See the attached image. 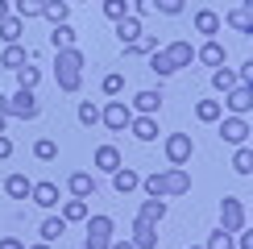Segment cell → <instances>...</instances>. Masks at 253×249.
<instances>
[{
	"instance_id": "cell-1",
	"label": "cell",
	"mask_w": 253,
	"mask_h": 249,
	"mask_svg": "<svg viewBox=\"0 0 253 249\" xmlns=\"http://www.w3.org/2000/svg\"><path fill=\"white\" fill-rule=\"evenodd\" d=\"M145 195H154V200H170V195H187L191 191V174H187V166H170V170L162 174H150V179H141Z\"/></svg>"
},
{
	"instance_id": "cell-2",
	"label": "cell",
	"mask_w": 253,
	"mask_h": 249,
	"mask_svg": "<svg viewBox=\"0 0 253 249\" xmlns=\"http://www.w3.org/2000/svg\"><path fill=\"white\" fill-rule=\"evenodd\" d=\"M83 67H87L83 50H75V46L58 50V58H54V79H58V91L75 96V91H79V83H83Z\"/></svg>"
},
{
	"instance_id": "cell-3",
	"label": "cell",
	"mask_w": 253,
	"mask_h": 249,
	"mask_svg": "<svg viewBox=\"0 0 253 249\" xmlns=\"http://www.w3.org/2000/svg\"><path fill=\"white\" fill-rule=\"evenodd\" d=\"M0 112H4V117H13V121H34L38 112H42V104H38V96H34L29 87H17V96H4Z\"/></svg>"
},
{
	"instance_id": "cell-4",
	"label": "cell",
	"mask_w": 253,
	"mask_h": 249,
	"mask_svg": "<svg viewBox=\"0 0 253 249\" xmlns=\"http://www.w3.org/2000/svg\"><path fill=\"white\" fill-rule=\"evenodd\" d=\"M112 245V216H87V241L83 249H108Z\"/></svg>"
},
{
	"instance_id": "cell-5",
	"label": "cell",
	"mask_w": 253,
	"mask_h": 249,
	"mask_svg": "<svg viewBox=\"0 0 253 249\" xmlns=\"http://www.w3.org/2000/svg\"><path fill=\"white\" fill-rule=\"evenodd\" d=\"M100 121L108 124L112 133H125V129H129V121H133V108H129L125 100H108V104L100 108Z\"/></svg>"
},
{
	"instance_id": "cell-6",
	"label": "cell",
	"mask_w": 253,
	"mask_h": 249,
	"mask_svg": "<svg viewBox=\"0 0 253 249\" xmlns=\"http://www.w3.org/2000/svg\"><path fill=\"white\" fill-rule=\"evenodd\" d=\"M220 108H228L233 117H249V108H253V87H249V83H237V87H228Z\"/></svg>"
},
{
	"instance_id": "cell-7",
	"label": "cell",
	"mask_w": 253,
	"mask_h": 249,
	"mask_svg": "<svg viewBox=\"0 0 253 249\" xmlns=\"http://www.w3.org/2000/svg\"><path fill=\"white\" fill-rule=\"evenodd\" d=\"M220 228L224 233H241L245 228V204L241 200H220Z\"/></svg>"
},
{
	"instance_id": "cell-8",
	"label": "cell",
	"mask_w": 253,
	"mask_h": 249,
	"mask_svg": "<svg viewBox=\"0 0 253 249\" xmlns=\"http://www.w3.org/2000/svg\"><path fill=\"white\" fill-rule=\"evenodd\" d=\"M191 154H195V145H191L187 133H170V137H166V158H170V166H187Z\"/></svg>"
},
{
	"instance_id": "cell-9",
	"label": "cell",
	"mask_w": 253,
	"mask_h": 249,
	"mask_svg": "<svg viewBox=\"0 0 253 249\" xmlns=\"http://www.w3.org/2000/svg\"><path fill=\"white\" fill-rule=\"evenodd\" d=\"M220 137L228 145H245L249 141V117H220Z\"/></svg>"
},
{
	"instance_id": "cell-10",
	"label": "cell",
	"mask_w": 253,
	"mask_h": 249,
	"mask_svg": "<svg viewBox=\"0 0 253 249\" xmlns=\"http://www.w3.org/2000/svg\"><path fill=\"white\" fill-rule=\"evenodd\" d=\"M129 241H133L137 249H158V224L137 216V224H133V237H129Z\"/></svg>"
},
{
	"instance_id": "cell-11",
	"label": "cell",
	"mask_w": 253,
	"mask_h": 249,
	"mask_svg": "<svg viewBox=\"0 0 253 249\" xmlns=\"http://www.w3.org/2000/svg\"><path fill=\"white\" fill-rule=\"evenodd\" d=\"M129 108L137 117H158V108H162V91H137Z\"/></svg>"
},
{
	"instance_id": "cell-12",
	"label": "cell",
	"mask_w": 253,
	"mask_h": 249,
	"mask_svg": "<svg viewBox=\"0 0 253 249\" xmlns=\"http://www.w3.org/2000/svg\"><path fill=\"white\" fill-rule=\"evenodd\" d=\"M162 54H166V62H170L174 71H178V67H191V62H195V50H191V42H170V46H166Z\"/></svg>"
},
{
	"instance_id": "cell-13",
	"label": "cell",
	"mask_w": 253,
	"mask_h": 249,
	"mask_svg": "<svg viewBox=\"0 0 253 249\" xmlns=\"http://www.w3.org/2000/svg\"><path fill=\"white\" fill-rule=\"evenodd\" d=\"M67 187H71V195H75V200H91V195H96V179H91L87 170H75L67 179Z\"/></svg>"
},
{
	"instance_id": "cell-14",
	"label": "cell",
	"mask_w": 253,
	"mask_h": 249,
	"mask_svg": "<svg viewBox=\"0 0 253 249\" xmlns=\"http://www.w3.org/2000/svg\"><path fill=\"white\" fill-rule=\"evenodd\" d=\"M112 187H117V195H129V191L141 187V174L129 170V166H117V170H112Z\"/></svg>"
},
{
	"instance_id": "cell-15",
	"label": "cell",
	"mask_w": 253,
	"mask_h": 249,
	"mask_svg": "<svg viewBox=\"0 0 253 249\" xmlns=\"http://www.w3.org/2000/svg\"><path fill=\"white\" fill-rule=\"evenodd\" d=\"M195 58H199V62H204V67H224V46H220V42H216V38H208V42H204V46H199V50H195Z\"/></svg>"
},
{
	"instance_id": "cell-16",
	"label": "cell",
	"mask_w": 253,
	"mask_h": 249,
	"mask_svg": "<svg viewBox=\"0 0 253 249\" xmlns=\"http://www.w3.org/2000/svg\"><path fill=\"white\" fill-rule=\"evenodd\" d=\"M91 162H96V170H104V174H112L121 166V150L117 145H100L96 154H91Z\"/></svg>"
},
{
	"instance_id": "cell-17",
	"label": "cell",
	"mask_w": 253,
	"mask_h": 249,
	"mask_svg": "<svg viewBox=\"0 0 253 249\" xmlns=\"http://www.w3.org/2000/svg\"><path fill=\"white\" fill-rule=\"evenodd\" d=\"M29 200H34L38 208H58V183H34Z\"/></svg>"
},
{
	"instance_id": "cell-18",
	"label": "cell",
	"mask_w": 253,
	"mask_h": 249,
	"mask_svg": "<svg viewBox=\"0 0 253 249\" xmlns=\"http://www.w3.org/2000/svg\"><path fill=\"white\" fill-rule=\"evenodd\" d=\"M25 58H29V50L21 46V42H8L4 54H0V67H4V71H17V67H25Z\"/></svg>"
},
{
	"instance_id": "cell-19",
	"label": "cell",
	"mask_w": 253,
	"mask_h": 249,
	"mask_svg": "<svg viewBox=\"0 0 253 249\" xmlns=\"http://www.w3.org/2000/svg\"><path fill=\"white\" fill-rule=\"evenodd\" d=\"M117 38H121V46H129L133 38H141V17H133V13H125L117 21Z\"/></svg>"
},
{
	"instance_id": "cell-20",
	"label": "cell",
	"mask_w": 253,
	"mask_h": 249,
	"mask_svg": "<svg viewBox=\"0 0 253 249\" xmlns=\"http://www.w3.org/2000/svg\"><path fill=\"white\" fill-rule=\"evenodd\" d=\"M129 129H133L137 141H154V137H158V117H133Z\"/></svg>"
},
{
	"instance_id": "cell-21",
	"label": "cell",
	"mask_w": 253,
	"mask_h": 249,
	"mask_svg": "<svg viewBox=\"0 0 253 249\" xmlns=\"http://www.w3.org/2000/svg\"><path fill=\"white\" fill-rule=\"evenodd\" d=\"M195 34H204V38H216L220 34V17L212 13V8H199V13H195Z\"/></svg>"
},
{
	"instance_id": "cell-22",
	"label": "cell",
	"mask_w": 253,
	"mask_h": 249,
	"mask_svg": "<svg viewBox=\"0 0 253 249\" xmlns=\"http://www.w3.org/2000/svg\"><path fill=\"white\" fill-rule=\"evenodd\" d=\"M4 191H8V200H29L34 183H29L25 174H8V179H4Z\"/></svg>"
},
{
	"instance_id": "cell-23",
	"label": "cell",
	"mask_w": 253,
	"mask_h": 249,
	"mask_svg": "<svg viewBox=\"0 0 253 249\" xmlns=\"http://www.w3.org/2000/svg\"><path fill=\"white\" fill-rule=\"evenodd\" d=\"M42 241L46 245H54V241H62V233H67V220H62V216H50V220H42Z\"/></svg>"
},
{
	"instance_id": "cell-24",
	"label": "cell",
	"mask_w": 253,
	"mask_h": 249,
	"mask_svg": "<svg viewBox=\"0 0 253 249\" xmlns=\"http://www.w3.org/2000/svg\"><path fill=\"white\" fill-rule=\"evenodd\" d=\"M75 38H79V34L67 25V21H58V25L50 29V46H54V50H67V46H75Z\"/></svg>"
},
{
	"instance_id": "cell-25",
	"label": "cell",
	"mask_w": 253,
	"mask_h": 249,
	"mask_svg": "<svg viewBox=\"0 0 253 249\" xmlns=\"http://www.w3.org/2000/svg\"><path fill=\"white\" fill-rule=\"evenodd\" d=\"M21 34H25V21H21L17 13H8L4 21H0V38H4V46H8V42H21Z\"/></svg>"
},
{
	"instance_id": "cell-26",
	"label": "cell",
	"mask_w": 253,
	"mask_h": 249,
	"mask_svg": "<svg viewBox=\"0 0 253 249\" xmlns=\"http://www.w3.org/2000/svg\"><path fill=\"white\" fill-rule=\"evenodd\" d=\"M195 117L204 121V124H216L220 117H224V108H220V100H199L195 104Z\"/></svg>"
},
{
	"instance_id": "cell-27",
	"label": "cell",
	"mask_w": 253,
	"mask_h": 249,
	"mask_svg": "<svg viewBox=\"0 0 253 249\" xmlns=\"http://www.w3.org/2000/svg\"><path fill=\"white\" fill-rule=\"evenodd\" d=\"M137 216H141V220H154V224H162V220H166V200H154V195H150V200L141 204V212H137Z\"/></svg>"
},
{
	"instance_id": "cell-28",
	"label": "cell",
	"mask_w": 253,
	"mask_h": 249,
	"mask_svg": "<svg viewBox=\"0 0 253 249\" xmlns=\"http://www.w3.org/2000/svg\"><path fill=\"white\" fill-rule=\"evenodd\" d=\"M42 17H46L50 25H58V21H67V17H71V4H67V0H46Z\"/></svg>"
},
{
	"instance_id": "cell-29",
	"label": "cell",
	"mask_w": 253,
	"mask_h": 249,
	"mask_svg": "<svg viewBox=\"0 0 253 249\" xmlns=\"http://www.w3.org/2000/svg\"><path fill=\"white\" fill-rule=\"evenodd\" d=\"M237 83H241V79H237L233 67H216V71H212V87H216V91H228V87H237Z\"/></svg>"
},
{
	"instance_id": "cell-30",
	"label": "cell",
	"mask_w": 253,
	"mask_h": 249,
	"mask_svg": "<svg viewBox=\"0 0 253 249\" xmlns=\"http://www.w3.org/2000/svg\"><path fill=\"white\" fill-rule=\"evenodd\" d=\"M62 220H67V224L87 220V200H67V204H62Z\"/></svg>"
},
{
	"instance_id": "cell-31",
	"label": "cell",
	"mask_w": 253,
	"mask_h": 249,
	"mask_svg": "<svg viewBox=\"0 0 253 249\" xmlns=\"http://www.w3.org/2000/svg\"><path fill=\"white\" fill-rule=\"evenodd\" d=\"M13 8H17V17H21V21H34V17H42L46 0H13Z\"/></svg>"
},
{
	"instance_id": "cell-32",
	"label": "cell",
	"mask_w": 253,
	"mask_h": 249,
	"mask_svg": "<svg viewBox=\"0 0 253 249\" xmlns=\"http://www.w3.org/2000/svg\"><path fill=\"white\" fill-rule=\"evenodd\" d=\"M224 21H228L233 29H241V34H249V29H253V21H249V4H237V8H233V13H228Z\"/></svg>"
},
{
	"instance_id": "cell-33",
	"label": "cell",
	"mask_w": 253,
	"mask_h": 249,
	"mask_svg": "<svg viewBox=\"0 0 253 249\" xmlns=\"http://www.w3.org/2000/svg\"><path fill=\"white\" fill-rule=\"evenodd\" d=\"M150 50H158V42L150 34H141V38H133L129 46H125V54H150Z\"/></svg>"
},
{
	"instance_id": "cell-34",
	"label": "cell",
	"mask_w": 253,
	"mask_h": 249,
	"mask_svg": "<svg viewBox=\"0 0 253 249\" xmlns=\"http://www.w3.org/2000/svg\"><path fill=\"white\" fill-rule=\"evenodd\" d=\"M145 58H150V71H154V75H174V67L166 62V54H162V50H150Z\"/></svg>"
},
{
	"instance_id": "cell-35",
	"label": "cell",
	"mask_w": 253,
	"mask_h": 249,
	"mask_svg": "<svg viewBox=\"0 0 253 249\" xmlns=\"http://www.w3.org/2000/svg\"><path fill=\"white\" fill-rule=\"evenodd\" d=\"M34 158H38V162H54V158H58V145L50 141V137H42V141L34 145Z\"/></svg>"
},
{
	"instance_id": "cell-36",
	"label": "cell",
	"mask_w": 253,
	"mask_h": 249,
	"mask_svg": "<svg viewBox=\"0 0 253 249\" xmlns=\"http://www.w3.org/2000/svg\"><path fill=\"white\" fill-rule=\"evenodd\" d=\"M38 79H42V71H38V67H17V87H29V91H34V87H38Z\"/></svg>"
},
{
	"instance_id": "cell-37",
	"label": "cell",
	"mask_w": 253,
	"mask_h": 249,
	"mask_svg": "<svg viewBox=\"0 0 253 249\" xmlns=\"http://www.w3.org/2000/svg\"><path fill=\"white\" fill-rule=\"evenodd\" d=\"M79 124H87V129H91V124H100V108H96L91 100L79 104Z\"/></svg>"
},
{
	"instance_id": "cell-38",
	"label": "cell",
	"mask_w": 253,
	"mask_h": 249,
	"mask_svg": "<svg viewBox=\"0 0 253 249\" xmlns=\"http://www.w3.org/2000/svg\"><path fill=\"white\" fill-rule=\"evenodd\" d=\"M233 170H237V174H249V170H253V154H249V145H241V150H237Z\"/></svg>"
},
{
	"instance_id": "cell-39",
	"label": "cell",
	"mask_w": 253,
	"mask_h": 249,
	"mask_svg": "<svg viewBox=\"0 0 253 249\" xmlns=\"http://www.w3.org/2000/svg\"><path fill=\"white\" fill-rule=\"evenodd\" d=\"M100 87H104V96H121V91H125V75H117V71H112V75H104Z\"/></svg>"
},
{
	"instance_id": "cell-40",
	"label": "cell",
	"mask_w": 253,
	"mask_h": 249,
	"mask_svg": "<svg viewBox=\"0 0 253 249\" xmlns=\"http://www.w3.org/2000/svg\"><path fill=\"white\" fill-rule=\"evenodd\" d=\"M204 249H233V233H224V228H216L212 237H208Z\"/></svg>"
},
{
	"instance_id": "cell-41",
	"label": "cell",
	"mask_w": 253,
	"mask_h": 249,
	"mask_svg": "<svg viewBox=\"0 0 253 249\" xmlns=\"http://www.w3.org/2000/svg\"><path fill=\"white\" fill-rule=\"evenodd\" d=\"M150 4L158 8V13H166V17H174V13H183V0H150Z\"/></svg>"
},
{
	"instance_id": "cell-42",
	"label": "cell",
	"mask_w": 253,
	"mask_h": 249,
	"mask_svg": "<svg viewBox=\"0 0 253 249\" xmlns=\"http://www.w3.org/2000/svg\"><path fill=\"white\" fill-rule=\"evenodd\" d=\"M129 8H125V0H104V17H112V21H121Z\"/></svg>"
},
{
	"instance_id": "cell-43",
	"label": "cell",
	"mask_w": 253,
	"mask_h": 249,
	"mask_svg": "<svg viewBox=\"0 0 253 249\" xmlns=\"http://www.w3.org/2000/svg\"><path fill=\"white\" fill-rule=\"evenodd\" d=\"M125 8H129V13H133V17H141V13H145V8H150V0H125Z\"/></svg>"
},
{
	"instance_id": "cell-44",
	"label": "cell",
	"mask_w": 253,
	"mask_h": 249,
	"mask_svg": "<svg viewBox=\"0 0 253 249\" xmlns=\"http://www.w3.org/2000/svg\"><path fill=\"white\" fill-rule=\"evenodd\" d=\"M8 154H13V141H8V137H4V133H0V162H4V158H8Z\"/></svg>"
},
{
	"instance_id": "cell-45",
	"label": "cell",
	"mask_w": 253,
	"mask_h": 249,
	"mask_svg": "<svg viewBox=\"0 0 253 249\" xmlns=\"http://www.w3.org/2000/svg\"><path fill=\"white\" fill-rule=\"evenodd\" d=\"M0 249H25V245H21L17 237H0Z\"/></svg>"
},
{
	"instance_id": "cell-46",
	"label": "cell",
	"mask_w": 253,
	"mask_h": 249,
	"mask_svg": "<svg viewBox=\"0 0 253 249\" xmlns=\"http://www.w3.org/2000/svg\"><path fill=\"white\" fill-rule=\"evenodd\" d=\"M108 249H137V245H133V241H117V237H112V245H108Z\"/></svg>"
},
{
	"instance_id": "cell-47",
	"label": "cell",
	"mask_w": 253,
	"mask_h": 249,
	"mask_svg": "<svg viewBox=\"0 0 253 249\" xmlns=\"http://www.w3.org/2000/svg\"><path fill=\"white\" fill-rule=\"evenodd\" d=\"M241 249H253V237L245 233V228H241Z\"/></svg>"
},
{
	"instance_id": "cell-48",
	"label": "cell",
	"mask_w": 253,
	"mask_h": 249,
	"mask_svg": "<svg viewBox=\"0 0 253 249\" xmlns=\"http://www.w3.org/2000/svg\"><path fill=\"white\" fill-rule=\"evenodd\" d=\"M8 17V0H0V21H4Z\"/></svg>"
},
{
	"instance_id": "cell-49",
	"label": "cell",
	"mask_w": 253,
	"mask_h": 249,
	"mask_svg": "<svg viewBox=\"0 0 253 249\" xmlns=\"http://www.w3.org/2000/svg\"><path fill=\"white\" fill-rule=\"evenodd\" d=\"M29 249H54V245H46V241H38V245H29Z\"/></svg>"
},
{
	"instance_id": "cell-50",
	"label": "cell",
	"mask_w": 253,
	"mask_h": 249,
	"mask_svg": "<svg viewBox=\"0 0 253 249\" xmlns=\"http://www.w3.org/2000/svg\"><path fill=\"white\" fill-rule=\"evenodd\" d=\"M4 124H8V117H4V112H0V133H4Z\"/></svg>"
},
{
	"instance_id": "cell-51",
	"label": "cell",
	"mask_w": 253,
	"mask_h": 249,
	"mask_svg": "<svg viewBox=\"0 0 253 249\" xmlns=\"http://www.w3.org/2000/svg\"><path fill=\"white\" fill-rule=\"evenodd\" d=\"M187 249H204V245H187Z\"/></svg>"
}]
</instances>
